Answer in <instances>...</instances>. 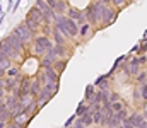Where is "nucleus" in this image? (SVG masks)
Instances as JSON below:
<instances>
[{
    "label": "nucleus",
    "mask_w": 147,
    "mask_h": 128,
    "mask_svg": "<svg viewBox=\"0 0 147 128\" xmlns=\"http://www.w3.org/2000/svg\"><path fill=\"white\" fill-rule=\"evenodd\" d=\"M67 65H69V58H57L55 62H53V68L62 75L63 74V70L67 68Z\"/></svg>",
    "instance_id": "obj_16"
},
{
    "label": "nucleus",
    "mask_w": 147,
    "mask_h": 128,
    "mask_svg": "<svg viewBox=\"0 0 147 128\" xmlns=\"http://www.w3.org/2000/svg\"><path fill=\"white\" fill-rule=\"evenodd\" d=\"M5 94H7V92H5V87H0V99H3Z\"/></svg>",
    "instance_id": "obj_42"
},
{
    "label": "nucleus",
    "mask_w": 147,
    "mask_h": 128,
    "mask_svg": "<svg viewBox=\"0 0 147 128\" xmlns=\"http://www.w3.org/2000/svg\"><path fill=\"white\" fill-rule=\"evenodd\" d=\"M24 22H26V26L34 33V34H39V31H41V22H38L36 19H33V17H29L28 14H26V17H24Z\"/></svg>",
    "instance_id": "obj_11"
},
{
    "label": "nucleus",
    "mask_w": 147,
    "mask_h": 128,
    "mask_svg": "<svg viewBox=\"0 0 147 128\" xmlns=\"http://www.w3.org/2000/svg\"><path fill=\"white\" fill-rule=\"evenodd\" d=\"M2 12H3V7H2V5H0V14H2Z\"/></svg>",
    "instance_id": "obj_47"
},
{
    "label": "nucleus",
    "mask_w": 147,
    "mask_h": 128,
    "mask_svg": "<svg viewBox=\"0 0 147 128\" xmlns=\"http://www.w3.org/2000/svg\"><path fill=\"white\" fill-rule=\"evenodd\" d=\"M116 17H118V10H116L111 3H106V5H105V10H103V17H101V26H99V29H105V27L111 26V24L116 21Z\"/></svg>",
    "instance_id": "obj_3"
},
{
    "label": "nucleus",
    "mask_w": 147,
    "mask_h": 128,
    "mask_svg": "<svg viewBox=\"0 0 147 128\" xmlns=\"http://www.w3.org/2000/svg\"><path fill=\"white\" fill-rule=\"evenodd\" d=\"M53 40L51 36H45V34H36L34 40H33V53L36 55L38 58H41L43 55H46L51 48H53Z\"/></svg>",
    "instance_id": "obj_1"
},
{
    "label": "nucleus",
    "mask_w": 147,
    "mask_h": 128,
    "mask_svg": "<svg viewBox=\"0 0 147 128\" xmlns=\"http://www.w3.org/2000/svg\"><path fill=\"white\" fill-rule=\"evenodd\" d=\"M14 31L17 33V36L24 41V44H26L28 48L33 44V40H34V36H36V34H34V33L26 26V22H24V21H22V22H19V24L14 27Z\"/></svg>",
    "instance_id": "obj_2"
},
{
    "label": "nucleus",
    "mask_w": 147,
    "mask_h": 128,
    "mask_svg": "<svg viewBox=\"0 0 147 128\" xmlns=\"http://www.w3.org/2000/svg\"><path fill=\"white\" fill-rule=\"evenodd\" d=\"M134 82L135 84H144V82H147V70L140 68V72L134 77Z\"/></svg>",
    "instance_id": "obj_26"
},
{
    "label": "nucleus",
    "mask_w": 147,
    "mask_h": 128,
    "mask_svg": "<svg viewBox=\"0 0 147 128\" xmlns=\"http://www.w3.org/2000/svg\"><path fill=\"white\" fill-rule=\"evenodd\" d=\"M130 60H134L135 63H139L140 67H146L147 65V55L146 53H140V55H132V58Z\"/></svg>",
    "instance_id": "obj_23"
},
{
    "label": "nucleus",
    "mask_w": 147,
    "mask_h": 128,
    "mask_svg": "<svg viewBox=\"0 0 147 128\" xmlns=\"http://www.w3.org/2000/svg\"><path fill=\"white\" fill-rule=\"evenodd\" d=\"M140 103H144L142 101V94H140V85L135 84V87H134V104L139 106Z\"/></svg>",
    "instance_id": "obj_25"
},
{
    "label": "nucleus",
    "mask_w": 147,
    "mask_h": 128,
    "mask_svg": "<svg viewBox=\"0 0 147 128\" xmlns=\"http://www.w3.org/2000/svg\"><path fill=\"white\" fill-rule=\"evenodd\" d=\"M69 0H58L57 5L53 7V10L57 12V15H65L67 14V9H69Z\"/></svg>",
    "instance_id": "obj_15"
},
{
    "label": "nucleus",
    "mask_w": 147,
    "mask_h": 128,
    "mask_svg": "<svg viewBox=\"0 0 147 128\" xmlns=\"http://www.w3.org/2000/svg\"><path fill=\"white\" fill-rule=\"evenodd\" d=\"M72 128H87L79 118H75V121H74V125H72Z\"/></svg>",
    "instance_id": "obj_37"
},
{
    "label": "nucleus",
    "mask_w": 147,
    "mask_h": 128,
    "mask_svg": "<svg viewBox=\"0 0 147 128\" xmlns=\"http://www.w3.org/2000/svg\"><path fill=\"white\" fill-rule=\"evenodd\" d=\"M84 12L87 15V22L92 26V27H99V21H98V15H96V7H94V0H91L86 7H84ZM99 31V29H98Z\"/></svg>",
    "instance_id": "obj_4"
},
{
    "label": "nucleus",
    "mask_w": 147,
    "mask_h": 128,
    "mask_svg": "<svg viewBox=\"0 0 147 128\" xmlns=\"http://www.w3.org/2000/svg\"><path fill=\"white\" fill-rule=\"evenodd\" d=\"M82 10L84 9H80V7H75V5H69V9H67V17H70V19H74V21H77L80 15H82Z\"/></svg>",
    "instance_id": "obj_17"
},
{
    "label": "nucleus",
    "mask_w": 147,
    "mask_h": 128,
    "mask_svg": "<svg viewBox=\"0 0 147 128\" xmlns=\"http://www.w3.org/2000/svg\"><path fill=\"white\" fill-rule=\"evenodd\" d=\"M5 128H7V127H5Z\"/></svg>",
    "instance_id": "obj_52"
},
{
    "label": "nucleus",
    "mask_w": 147,
    "mask_h": 128,
    "mask_svg": "<svg viewBox=\"0 0 147 128\" xmlns=\"http://www.w3.org/2000/svg\"><path fill=\"white\" fill-rule=\"evenodd\" d=\"M118 125H121V120H120V118L113 113V116L108 120V125H106V128H116Z\"/></svg>",
    "instance_id": "obj_29"
},
{
    "label": "nucleus",
    "mask_w": 147,
    "mask_h": 128,
    "mask_svg": "<svg viewBox=\"0 0 147 128\" xmlns=\"http://www.w3.org/2000/svg\"><path fill=\"white\" fill-rule=\"evenodd\" d=\"M51 31H53V24H43L41 26V31H39V34H45V36H51Z\"/></svg>",
    "instance_id": "obj_32"
},
{
    "label": "nucleus",
    "mask_w": 147,
    "mask_h": 128,
    "mask_svg": "<svg viewBox=\"0 0 147 128\" xmlns=\"http://www.w3.org/2000/svg\"><path fill=\"white\" fill-rule=\"evenodd\" d=\"M12 65H14V62H12V60H10L9 56H5V55H3V53L0 51V67L7 70V68H10Z\"/></svg>",
    "instance_id": "obj_24"
},
{
    "label": "nucleus",
    "mask_w": 147,
    "mask_h": 128,
    "mask_svg": "<svg viewBox=\"0 0 147 128\" xmlns=\"http://www.w3.org/2000/svg\"><path fill=\"white\" fill-rule=\"evenodd\" d=\"M96 33H98V29H96V27H92L89 22L82 24V26L79 27V38H80V43L87 41V40H89V38H92Z\"/></svg>",
    "instance_id": "obj_7"
},
{
    "label": "nucleus",
    "mask_w": 147,
    "mask_h": 128,
    "mask_svg": "<svg viewBox=\"0 0 147 128\" xmlns=\"http://www.w3.org/2000/svg\"><path fill=\"white\" fill-rule=\"evenodd\" d=\"M3 77H5V68L0 67V79H3Z\"/></svg>",
    "instance_id": "obj_44"
},
{
    "label": "nucleus",
    "mask_w": 147,
    "mask_h": 128,
    "mask_svg": "<svg viewBox=\"0 0 147 128\" xmlns=\"http://www.w3.org/2000/svg\"><path fill=\"white\" fill-rule=\"evenodd\" d=\"M130 2H132V0H110V3L116 9V10H118V12H120V10H123Z\"/></svg>",
    "instance_id": "obj_21"
},
{
    "label": "nucleus",
    "mask_w": 147,
    "mask_h": 128,
    "mask_svg": "<svg viewBox=\"0 0 147 128\" xmlns=\"http://www.w3.org/2000/svg\"><path fill=\"white\" fill-rule=\"evenodd\" d=\"M101 2H106V3H110V0H101Z\"/></svg>",
    "instance_id": "obj_48"
},
{
    "label": "nucleus",
    "mask_w": 147,
    "mask_h": 128,
    "mask_svg": "<svg viewBox=\"0 0 147 128\" xmlns=\"http://www.w3.org/2000/svg\"><path fill=\"white\" fill-rule=\"evenodd\" d=\"M12 94H17L19 97H24V96H29L31 94V75H26L22 74V79H21V84H19V89Z\"/></svg>",
    "instance_id": "obj_6"
},
{
    "label": "nucleus",
    "mask_w": 147,
    "mask_h": 128,
    "mask_svg": "<svg viewBox=\"0 0 147 128\" xmlns=\"http://www.w3.org/2000/svg\"><path fill=\"white\" fill-rule=\"evenodd\" d=\"M89 128H101L99 125H92V127H89Z\"/></svg>",
    "instance_id": "obj_46"
},
{
    "label": "nucleus",
    "mask_w": 147,
    "mask_h": 128,
    "mask_svg": "<svg viewBox=\"0 0 147 128\" xmlns=\"http://www.w3.org/2000/svg\"><path fill=\"white\" fill-rule=\"evenodd\" d=\"M21 75H22V72H21V67L17 63H14L10 68L5 70V77H21Z\"/></svg>",
    "instance_id": "obj_20"
},
{
    "label": "nucleus",
    "mask_w": 147,
    "mask_h": 128,
    "mask_svg": "<svg viewBox=\"0 0 147 128\" xmlns=\"http://www.w3.org/2000/svg\"><path fill=\"white\" fill-rule=\"evenodd\" d=\"M128 67H130V75H132V77H135V75L140 72V68H142V67H140L139 63H135L134 60H128Z\"/></svg>",
    "instance_id": "obj_27"
},
{
    "label": "nucleus",
    "mask_w": 147,
    "mask_h": 128,
    "mask_svg": "<svg viewBox=\"0 0 147 128\" xmlns=\"http://www.w3.org/2000/svg\"><path fill=\"white\" fill-rule=\"evenodd\" d=\"M67 128H72V127H67Z\"/></svg>",
    "instance_id": "obj_50"
},
{
    "label": "nucleus",
    "mask_w": 147,
    "mask_h": 128,
    "mask_svg": "<svg viewBox=\"0 0 147 128\" xmlns=\"http://www.w3.org/2000/svg\"><path fill=\"white\" fill-rule=\"evenodd\" d=\"M0 120H2V121H5V123H9V121L12 120V113H10V109H9V108H5V109L0 113Z\"/></svg>",
    "instance_id": "obj_33"
},
{
    "label": "nucleus",
    "mask_w": 147,
    "mask_h": 128,
    "mask_svg": "<svg viewBox=\"0 0 147 128\" xmlns=\"http://www.w3.org/2000/svg\"><path fill=\"white\" fill-rule=\"evenodd\" d=\"M115 115H116V116H118V118H120L121 121H125V120L128 118V115H130V109H128V106H125L123 109H120V111H116Z\"/></svg>",
    "instance_id": "obj_31"
},
{
    "label": "nucleus",
    "mask_w": 147,
    "mask_h": 128,
    "mask_svg": "<svg viewBox=\"0 0 147 128\" xmlns=\"http://www.w3.org/2000/svg\"><path fill=\"white\" fill-rule=\"evenodd\" d=\"M140 85V94H142V101L144 103H147V82H144V84H139Z\"/></svg>",
    "instance_id": "obj_35"
},
{
    "label": "nucleus",
    "mask_w": 147,
    "mask_h": 128,
    "mask_svg": "<svg viewBox=\"0 0 147 128\" xmlns=\"http://www.w3.org/2000/svg\"><path fill=\"white\" fill-rule=\"evenodd\" d=\"M21 2H22V0H16V2H14V7H12V10H10V12H16V10L19 9V5H21Z\"/></svg>",
    "instance_id": "obj_40"
},
{
    "label": "nucleus",
    "mask_w": 147,
    "mask_h": 128,
    "mask_svg": "<svg viewBox=\"0 0 147 128\" xmlns=\"http://www.w3.org/2000/svg\"><path fill=\"white\" fill-rule=\"evenodd\" d=\"M146 55H147V53H146Z\"/></svg>",
    "instance_id": "obj_51"
},
{
    "label": "nucleus",
    "mask_w": 147,
    "mask_h": 128,
    "mask_svg": "<svg viewBox=\"0 0 147 128\" xmlns=\"http://www.w3.org/2000/svg\"><path fill=\"white\" fill-rule=\"evenodd\" d=\"M121 125H123V128H137V127H134L128 120H125V121H121Z\"/></svg>",
    "instance_id": "obj_39"
},
{
    "label": "nucleus",
    "mask_w": 147,
    "mask_h": 128,
    "mask_svg": "<svg viewBox=\"0 0 147 128\" xmlns=\"http://www.w3.org/2000/svg\"><path fill=\"white\" fill-rule=\"evenodd\" d=\"M127 120H128L134 127H139V125L146 120V116H144V113H142V111H137V109H135V111H130V115H128V118H127Z\"/></svg>",
    "instance_id": "obj_9"
},
{
    "label": "nucleus",
    "mask_w": 147,
    "mask_h": 128,
    "mask_svg": "<svg viewBox=\"0 0 147 128\" xmlns=\"http://www.w3.org/2000/svg\"><path fill=\"white\" fill-rule=\"evenodd\" d=\"M101 118H103L101 111H92V123L94 125H99L101 123Z\"/></svg>",
    "instance_id": "obj_34"
},
{
    "label": "nucleus",
    "mask_w": 147,
    "mask_h": 128,
    "mask_svg": "<svg viewBox=\"0 0 147 128\" xmlns=\"http://www.w3.org/2000/svg\"><path fill=\"white\" fill-rule=\"evenodd\" d=\"M7 127V123H5V121H2V120H0V128H5Z\"/></svg>",
    "instance_id": "obj_45"
},
{
    "label": "nucleus",
    "mask_w": 147,
    "mask_h": 128,
    "mask_svg": "<svg viewBox=\"0 0 147 128\" xmlns=\"http://www.w3.org/2000/svg\"><path fill=\"white\" fill-rule=\"evenodd\" d=\"M94 92H96V85L94 84H87L86 85V90H84V101L87 103V101L94 96Z\"/></svg>",
    "instance_id": "obj_22"
},
{
    "label": "nucleus",
    "mask_w": 147,
    "mask_h": 128,
    "mask_svg": "<svg viewBox=\"0 0 147 128\" xmlns=\"http://www.w3.org/2000/svg\"><path fill=\"white\" fill-rule=\"evenodd\" d=\"M137 128H147V118H146V120H144V121H142V123H140Z\"/></svg>",
    "instance_id": "obj_43"
},
{
    "label": "nucleus",
    "mask_w": 147,
    "mask_h": 128,
    "mask_svg": "<svg viewBox=\"0 0 147 128\" xmlns=\"http://www.w3.org/2000/svg\"><path fill=\"white\" fill-rule=\"evenodd\" d=\"M57 58L53 56V53H46V55H43L38 60V65H39V68H48V67H53V62Z\"/></svg>",
    "instance_id": "obj_10"
},
{
    "label": "nucleus",
    "mask_w": 147,
    "mask_h": 128,
    "mask_svg": "<svg viewBox=\"0 0 147 128\" xmlns=\"http://www.w3.org/2000/svg\"><path fill=\"white\" fill-rule=\"evenodd\" d=\"M21 79H22V75H21V77H5V92H7V94L16 92V90L19 89Z\"/></svg>",
    "instance_id": "obj_8"
},
{
    "label": "nucleus",
    "mask_w": 147,
    "mask_h": 128,
    "mask_svg": "<svg viewBox=\"0 0 147 128\" xmlns=\"http://www.w3.org/2000/svg\"><path fill=\"white\" fill-rule=\"evenodd\" d=\"M41 80H39V77H38V74L34 77H31V96L33 97H38V94H39V90H41Z\"/></svg>",
    "instance_id": "obj_14"
},
{
    "label": "nucleus",
    "mask_w": 147,
    "mask_h": 128,
    "mask_svg": "<svg viewBox=\"0 0 147 128\" xmlns=\"http://www.w3.org/2000/svg\"><path fill=\"white\" fill-rule=\"evenodd\" d=\"M116 128H123V125H118V127H116Z\"/></svg>",
    "instance_id": "obj_49"
},
{
    "label": "nucleus",
    "mask_w": 147,
    "mask_h": 128,
    "mask_svg": "<svg viewBox=\"0 0 147 128\" xmlns=\"http://www.w3.org/2000/svg\"><path fill=\"white\" fill-rule=\"evenodd\" d=\"M48 53H53L55 58H70V55H72L70 44H58V43H55Z\"/></svg>",
    "instance_id": "obj_5"
},
{
    "label": "nucleus",
    "mask_w": 147,
    "mask_h": 128,
    "mask_svg": "<svg viewBox=\"0 0 147 128\" xmlns=\"http://www.w3.org/2000/svg\"><path fill=\"white\" fill-rule=\"evenodd\" d=\"M94 85H96V89H111V79L105 74V75H99L96 80H94Z\"/></svg>",
    "instance_id": "obj_12"
},
{
    "label": "nucleus",
    "mask_w": 147,
    "mask_h": 128,
    "mask_svg": "<svg viewBox=\"0 0 147 128\" xmlns=\"http://www.w3.org/2000/svg\"><path fill=\"white\" fill-rule=\"evenodd\" d=\"M75 118H77V116H75V113H74L72 116H70V118H69V120L65 121V128H67V127H72V125H74V121H75Z\"/></svg>",
    "instance_id": "obj_38"
},
{
    "label": "nucleus",
    "mask_w": 147,
    "mask_h": 128,
    "mask_svg": "<svg viewBox=\"0 0 147 128\" xmlns=\"http://www.w3.org/2000/svg\"><path fill=\"white\" fill-rule=\"evenodd\" d=\"M125 106H128L123 99H120V101H115V103H111V109H113V113H116V111H120V109H123Z\"/></svg>",
    "instance_id": "obj_30"
},
{
    "label": "nucleus",
    "mask_w": 147,
    "mask_h": 128,
    "mask_svg": "<svg viewBox=\"0 0 147 128\" xmlns=\"http://www.w3.org/2000/svg\"><path fill=\"white\" fill-rule=\"evenodd\" d=\"M28 15L29 17H33V19H36L38 22H41V24H45V17H43V14H41V10L38 9L36 5H33L29 10H28Z\"/></svg>",
    "instance_id": "obj_18"
},
{
    "label": "nucleus",
    "mask_w": 147,
    "mask_h": 128,
    "mask_svg": "<svg viewBox=\"0 0 147 128\" xmlns=\"http://www.w3.org/2000/svg\"><path fill=\"white\" fill-rule=\"evenodd\" d=\"M120 99H121L120 92H116V90H111V92H110V103H115V101H120Z\"/></svg>",
    "instance_id": "obj_36"
},
{
    "label": "nucleus",
    "mask_w": 147,
    "mask_h": 128,
    "mask_svg": "<svg viewBox=\"0 0 147 128\" xmlns=\"http://www.w3.org/2000/svg\"><path fill=\"white\" fill-rule=\"evenodd\" d=\"M57 2H58V0H46V3H48V5H50L51 9H53V7L57 5Z\"/></svg>",
    "instance_id": "obj_41"
},
{
    "label": "nucleus",
    "mask_w": 147,
    "mask_h": 128,
    "mask_svg": "<svg viewBox=\"0 0 147 128\" xmlns=\"http://www.w3.org/2000/svg\"><path fill=\"white\" fill-rule=\"evenodd\" d=\"M79 120H80V121H82V123H84L87 128L92 127L94 123H92V111H91V108H89V109H87L84 115H80V116H79Z\"/></svg>",
    "instance_id": "obj_19"
},
{
    "label": "nucleus",
    "mask_w": 147,
    "mask_h": 128,
    "mask_svg": "<svg viewBox=\"0 0 147 128\" xmlns=\"http://www.w3.org/2000/svg\"><path fill=\"white\" fill-rule=\"evenodd\" d=\"M51 40H53V43H58V44H69V40L60 33V29H57L55 26H53V31H51Z\"/></svg>",
    "instance_id": "obj_13"
},
{
    "label": "nucleus",
    "mask_w": 147,
    "mask_h": 128,
    "mask_svg": "<svg viewBox=\"0 0 147 128\" xmlns=\"http://www.w3.org/2000/svg\"><path fill=\"white\" fill-rule=\"evenodd\" d=\"M89 109V104L86 103V101H82V103H79V106H77V109H75V116L79 118L80 115H84L86 111Z\"/></svg>",
    "instance_id": "obj_28"
}]
</instances>
